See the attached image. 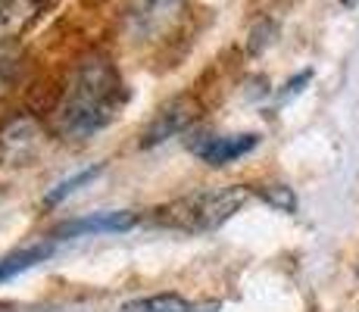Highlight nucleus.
I'll use <instances>...</instances> for the list:
<instances>
[{
    "instance_id": "9b49d317",
    "label": "nucleus",
    "mask_w": 359,
    "mask_h": 312,
    "mask_svg": "<svg viewBox=\"0 0 359 312\" xmlns=\"http://www.w3.org/2000/svg\"><path fill=\"white\" fill-rule=\"evenodd\" d=\"M100 172H103V165H88V169L75 172L72 178H66V182H60V184L53 187L50 194H47V200H44V203H47V206H53V203H60V200H66L69 194H75V191H79V187H85L88 182H94V178H97Z\"/></svg>"
},
{
    "instance_id": "20e7f679",
    "label": "nucleus",
    "mask_w": 359,
    "mask_h": 312,
    "mask_svg": "<svg viewBox=\"0 0 359 312\" xmlns=\"http://www.w3.org/2000/svg\"><path fill=\"white\" fill-rule=\"evenodd\" d=\"M259 135H222V137H203L194 141V154L203 159L206 165H229L234 159L247 156L250 150H257Z\"/></svg>"
},
{
    "instance_id": "f257e3e1",
    "label": "nucleus",
    "mask_w": 359,
    "mask_h": 312,
    "mask_svg": "<svg viewBox=\"0 0 359 312\" xmlns=\"http://www.w3.org/2000/svg\"><path fill=\"white\" fill-rule=\"evenodd\" d=\"M126 103V85L116 66L103 57H88L66 79L63 97L53 109V125L66 141H85L103 131Z\"/></svg>"
},
{
    "instance_id": "0eeeda50",
    "label": "nucleus",
    "mask_w": 359,
    "mask_h": 312,
    "mask_svg": "<svg viewBox=\"0 0 359 312\" xmlns=\"http://www.w3.org/2000/svg\"><path fill=\"white\" fill-rule=\"evenodd\" d=\"M194 119V113H191V107L188 103H172V107H165L160 116H156L154 122H150V128L144 131V137H141V144L144 147H156V144H163V141H169V137H175L178 131H184L188 128V122Z\"/></svg>"
},
{
    "instance_id": "9d476101",
    "label": "nucleus",
    "mask_w": 359,
    "mask_h": 312,
    "mask_svg": "<svg viewBox=\"0 0 359 312\" xmlns=\"http://www.w3.org/2000/svg\"><path fill=\"white\" fill-rule=\"evenodd\" d=\"M50 253H53L50 244H34V247H25V250H19V253L6 256V259L0 262V284L10 281V278H16V275H22V272H29L32 266L44 262Z\"/></svg>"
},
{
    "instance_id": "423d86ee",
    "label": "nucleus",
    "mask_w": 359,
    "mask_h": 312,
    "mask_svg": "<svg viewBox=\"0 0 359 312\" xmlns=\"http://www.w3.org/2000/svg\"><path fill=\"white\" fill-rule=\"evenodd\" d=\"M41 144V128L32 119H13L0 131V154L10 163H25Z\"/></svg>"
},
{
    "instance_id": "6e6552de",
    "label": "nucleus",
    "mask_w": 359,
    "mask_h": 312,
    "mask_svg": "<svg viewBox=\"0 0 359 312\" xmlns=\"http://www.w3.org/2000/svg\"><path fill=\"white\" fill-rule=\"evenodd\" d=\"M41 0H0V44L19 38L38 19Z\"/></svg>"
},
{
    "instance_id": "f8f14e48",
    "label": "nucleus",
    "mask_w": 359,
    "mask_h": 312,
    "mask_svg": "<svg viewBox=\"0 0 359 312\" xmlns=\"http://www.w3.org/2000/svg\"><path fill=\"white\" fill-rule=\"evenodd\" d=\"M259 197L266 200L269 206H275L278 212H294L297 210V197L291 187L285 184H269V187H259Z\"/></svg>"
},
{
    "instance_id": "ddd939ff",
    "label": "nucleus",
    "mask_w": 359,
    "mask_h": 312,
    "mask_svg": "<svg viewBox=\"0 0 359 312\" xmlns=\"http://www.w3.org/2000/svg\"><path fill=\"white\" fill-rule=\"evenodd\" d=\"M13 75H16V53H13L6 44H0V94L10 88Z\"/></svg>"
},
{
    "instance_id": "4468645a",
    "label": "nucleus",
    "mask_w": 359,
    "mask_h": 312,
    "mask_svg": "<svg viewBox=\"0 0 359 312\" xmlns=\"http://www.w3.org/2000/svg\"><path fill=\"white\" fill-rule=\"evenodd\" d=\"M309 79H313V72H303V75H297V79L287 81V91L281 94V103H285V100H291L294 94H300V91H303V85H306Z\"/></svg>"
},
{
    "instance_id": "f03ea898",
    "label": "nucleus",
    "mask_w": 359,
    "mask_h": 312,
    "mask_svg": "<svg viewBox=\"0 0 359 312\" xmlns=\"http://www.w3.org/2000/svg\"><path fill=\"white\" fill-rule=\"evenodd\" d=\"M247 200H250V191L241 184L203 187V191L184 194V197L172 200L169 206H163L160 219L169 228H178V231H216Z\"/></svg>"
},
{
    "instance_id": "1a4fd4ad",
    "label": "nucleus",
    "mask_w": 359,
    "mask_h": 312,
    "mask_svg": "<svg viewBox=\"0 0 359 312\" xmlns=\"http://www.w3.org/2000/svg\"><path fill=\"white\" fill-rule=\"evenodd\" d=\"M219 309H222L219 303H191L178 294H156L126 306V312H219Z\"/></svg>"
},
{
    "instance_id": "7ed1b4c3",
    "label": "nucleus",
    "mask_w": 359,
    "mask_h": 312,
    "mask_svg": "<svg viewBox=\"0 0 359 312\" xmlns=\"http://www.w3.org/2000/svg\"><path fill=\"white\" fill-rule=\"evenodd\" d=\"M182 0H131L128 25L137 38H156L175 22Z\"/></svg>"
},
{
    "instance_id": "39448f33",
    "label": "nucleus",
    "mask_w": 359,
    "mask_h": 312,
    "mask_svg": "<svg viewBox=\"0 0 359 312\" xmlns=\"http://www.w3.org/2000/svg\"><path fill=\"white\" fill-rule=\"evenodd\" d=\"M137 225V216L128 210L122 212H94V216L72 219L57 228V238H88V234H119L131 231Z\"/></svg>"
}]
</instances>
